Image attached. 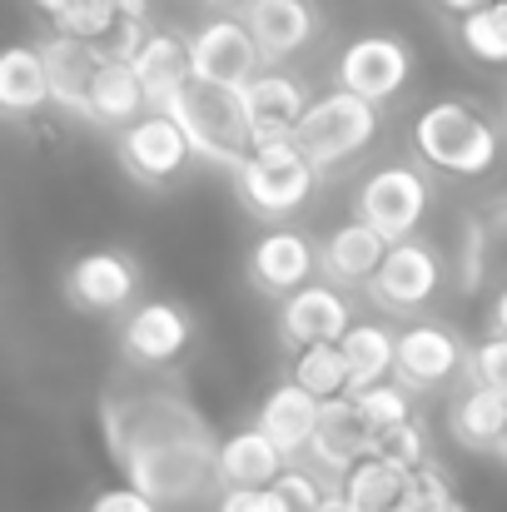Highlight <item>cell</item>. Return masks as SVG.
<instances>
[{
    "mask_svg": "<svg viewBox=\"0 0 507 512\" xmlns=\"http://www.w3.org/2000/svg\"><path fill=\"white\" fill-rule=\"evenodd\" d=\"M100 423L125 483L150 493L160 512H214L224 493L219 438L189 393L160 383V373L125 368L100 398Z\"/></svg>",
    "mask_w": 507,
    "mask_h": 512,
    "instance_id": "1",
    "label": "cell"
},
{
    "mask_svg": "<svg viewBox=\"0 0 507 512\" xmlns=\"http://www.w3.org/2000/svg\"><path fill=\"white\" fill-rule=\"evenodd\" d=\"M408 150L418 165L438 174V179H458V184H483L503 170L507 155V125L503 115H488L478 100L448 95L423 105L408 120Z\"/></svg>",
    "mask_w": 507,
    "mask_h": 512,
    "instance_id": "2",
    "label": "cell"
},
{
    "mask_svg": "<svg viewBox=\"0 0 507 512\" xmlns=\"http://www.w3.org/2000/svg\"><path fill=\"white\" fill-rule=\"evenodd\" d=\"M324 184V170L289 140V145H259L234 170V199L254 224H294Z\"/></svg>",
    "mask_w": 507,
    "mask_h": 512,
    "instance_id": "3",
    "label": "cell"
},
{
    "mask_svg": "<svg viewBox=\"0 0 507 512\" xmlns=\"http://www.w3.org/2000/svg\"><path fill=\"white\" fill-rule=\"evenodd\" d=\"M383 135V105L358 95V90H324L314 95V105L304 110L299 130H294V145L324 170V179L338 170H348L353 160H363Z\"/></svg>",
    "mask_w": 507,
    "mask_h": 512,
    "instance_id": "4",
    "label": "cell"
},
{
    "mask_svg": "<svg viewBox=\"0 0 507 512\" xmlns=\"http://www.w3.org/2000/svg\"><path fill=\"white\" fill-rule=\"evenodd\" d=\"M169 115L184 125V135L194 140L199 160L214 170H239L254 150V130H249V110H244V90L234 85H214V80H189L174 100L165 105Z\"/></svg>",
    "mask_w": 507,
    "mask_h": 512,
    "instance_id": "5",
    "label": "cell"
},
{
    "mask_svg": "<svg viewBox=\"0 0 507 512\" xmlns=\"http://www.w3.org/2000/svg\"><path fill=\"white\" fill-rule=\"evenodd\" d=\"M448 284V254L438 244H428L423 234L413 239H393L378 274L368 279L363 299L383 314V319H418L433 309V299Z\"/></svg>",
    "mask_w": 507,
    "mask_h": 512,
    "instance_id": "6",
    "label": "cell"
},
{
    "mask_svg": "<svg viewBox=\"0 0 507 512\" xmlns=\"http://www.w3.org/2000/svg\"><path fill=\"white\" fill-rule=\"evenodd\" d=\"M353 214L383 229L388 239H413L423 234L433 214V170L418 160H383L358 179L353 189Z\"/></svg>",
    "mask_w": 507,
    "mask_h": 512,
    "instance_id": "7",
    "label": "cell"
},
{
    "mask_svg": "<svg viewBox=\"0 0 507 512\" xmlns=\"http://www.w3.org/2000/svg\"><path fill=\"white\" fill-rule=\"evenodd\" d=\"M115 160L140 189H174L189 179L199 150L169 110H145L125 130H115Z\"/></svg>",
    "mask_w": 507,
    "mask_h": 512,
    "instance_id": "8",
    "label": "cell"
},
{
    "mask_svg": "<svg viewBox=\"0 0 507 512\" xmlns=\"http://www.w3.org/2000/svg\"><path fill=\"white\" fill-rule=\"evenodd\" d=\"M194 314L174 299H145L135 309L120 314V329H115V353H120V368H135V373H169L189 358L194 348Z\"/></svg>",
    "mask_w": 507,
    "mask_h": 512,
    "instance_id": "9",
    "label": "cell"
},
{
    "mask_svg": "<svg viewBox=\"0 0 507 512\" xmlns=\"http://www.w3.org/2000/svg\"><path fill=\"white\" fill-rule=\"evenodd\" d=\"M140 289H145L140 259L130 249H115V244L70 259L60 274V299L85 319H120L125 309L140 304Z\"/></svg>",
    "mask_w": 507,
    "mask_h": 512,
    "instance_id": "10",
    "label": "cell"
},
{
    "mask_svg": "<svg viewBox=\"0 0 507 512\" xmlns=\"http://www.w3.org/2000/svg\"><path fill=\"white\" fill-rule=\"evenodd\" d=\"M468 358H473V343L453 324L418 314V319H403V329H398L393 378L423 398V393H438V388H458L463 373H468Z\"/></svg>",
    "mask_w": 507,
    "mask_h": 512,
    "instance_id": "11",
    "label": "cell"
},
{
    "mask_svg": "<svg viewBox=\"0 0 507 512\" xmlns=\"http://www.w3.org/2000/svg\"><path fill=\"white\" fill-rule=\"evenodd\" d=\"M244 279L264 299H289L294 289L319 279V239L294 224H264V234L244 254Z\"/></svg>",
    "mask_w": 507,
    "mask_h": 512,
    "instance_id": "12",
    "label": "cell"
},
{
    "mask_svg": "<svg viewBox=\"0 0 507 512\" xmlns=\"http://www.w3.org/2000/svg\"><path fill=\"white\" fill-rule=\"evenodd\" d=\"M413 80V45L403 35H388V30H368V35H353L334 60V85L343 90H358L378 105H393Z\"/></svg>",
    "mask_w": 507,
    "mask_h": 512,
    "instance_id": "13",
    "label": "cell"
},
{
    "mask_svg": "<svg viewBox=\"0 0 507 512\" xmlns=\"http://www.w3.org/2000/svg\"><path fill=\"white\" fill-rule=\"evenodd\" d=\"M189 55H194V75L199 80H214V85H234L244 90L269 60L254 40V30L244 25L239 10H219L214 20H204L194 35H189Z\"/></svg>",
    "mask_w": 507,
    "mask_h": 512,
    "instance_id": "14",
    "label": "cell"
},
{
    "mask_svg": "<svg viewBox=\"0 0 507 512\" xmlns=\"http://www.w3.org/2000/svg\"><path fill=\"white\" fill-rule=\"evenodd\" d=\"M309 105H314V90H309V80L299 70L264 65L244 85V110H249V130H254V150L259 145H289Z\"/></svg>",
    "mask_w": 507,
    "mask_h": 512,
    "instance_id": "15",
    "label": "cell"
},
{
    "mask_svg": "<svg viewBox=\"0 0 507 512\" xmlns=\"http://www.w3.org/2000/svg\"><path fill=\"white\" fill-rule=\"evenodd\" d=\"M353 319H358V309H353L348 289L319 274L314 284H304V289H294L289 299H279L274 329H279V343L294 353V348H304V343L343 339V334L353 329Z\"/></svg>",
    "mask_w": 507,
    "mask_h": 512,
    "instance_id": "16",
    "label": "cell"
},
{
    "mask_svg": "<svg viewBox=\"0 0 507 512\" xmlns=\"http://www.w3.org/2000/svg\"><path fill=\"white\" fill-rule=\"evenodd\" d=\"M239 15L254 30L269 65H289V60L309 55L324 35V10L314 0H244Z\"/></svg>",
    "mask_w": 507,
    "mask_h": 512,
    "instance_id": "17",
    "label": "cell"
},
{
    "mask_svg": "<svg viewBox=\"0 0 507 512\" xmlns=\"http://www.w3.org/2000/svg\"><path fill=\"white\" fill-rule=\"evenodd\" d=\"M503 433H507V393L493 388V383L463 378V383L448 393V438H453L463 453L498 458Z\"/></svg>",
    "mask_w": 507,
    "mask_h": 512,
    "instance_id": "18",
    "label": "cell"
},
{
    "mask_svg": "<svg viewBox=\"0 0 507 512\" xmlns=\"http://www.w3.org/2000/svg\"><path fill=\"white\" fill-rule=\"evenodd\" d=\"M388 244H393V239H388L383 229H373L368 219L353 214L348 224H334V229L319 239V274L334 279V284H343L348 294H363L368 279L378 274Z\"/></svg>",
    "mask_w": 507,
    "mask_h": 512,
    "instance_id": "19",
    "label": "cell"
},
{
    "mask_svg": "<svg viewBox=\"0 0 507 512\" xmlns=\"http://www.w3.org/2000/svg\"><path fill=\"white\" fill-rule=\"evenodd\" d=\"M45 50V65H50V85H55V105L75 120L90 125V80L105 60V45L100 40H80V35H65L55 30L50 40H40Z\"/></svg>",
    "mask_w": 507,
    "mask_h": 512,
    "instance_id": "20",
    "label": "cell"
},
{
    "mask_svg": "<svg viewBox=\"0 0 507 512\" xmlns=\"http://www.w3.org/2000/svg\"><path fill=\"white\" fill-rule=\"evenodd\" d=\"M319 418H324V398H314L304 383H294V378H284V383H274L264 398H259V408H254V423L289 453V458H304L309 453V443H314V433H319Z\"/></svg>",
    "mask_w": 507,
    "mask_h": 512,
    "instance_id": "21",
    "label": "cell"
},
{
    "mask_svg": "<svg viewBox=\"0 0 507 512\" xmlns=\"http://www.w3.org/2000/svg\"><path fill=\"white\" fill-rule=\"evenodd\" d=\"M368 453H373V428L363 423L353 393L329 398V403H324V418H319V433H314V443H309L304 458H309L314 468L343 478V473H348L358 458H368Z\"/></svg>",
    "mask_w": 507,
    "mask_h": 512,
    "instance_id": "22",
    "label": "cell"
},
{
    "mask_svg": "<svg viewBox=\"0 0 507 512\" xmlns=\"http://www.w3.org/2000/svg\"><path fill=\"white\" fill-rule=\"evenodd\" d=\"M145 110H155V105H150V95H145V80H140L135 60L105 50V60H100L95 80H90V125H100V130L115 135V130H125L130 120H140Z\"/></svg>",
    "mask_w": 507,
    "mask_h": 512,
    "instance_id": "23",
    "label": "cell"
},
{
    "mask_svg": "<svg viewBox=\"0 0 507 512\" xmlns=\"http://www.w3.org/2000/svg\"><path fill=\"white\" fill-rule=\"evenodd\" d=\"M294 458L259 428H234L229 438H219V478L224 488H274V478L289 468Z\"/></svg>",
    "mask_w": 507,
    "mask_h": 512,
    "instance_id": "24",
    "label": "cell"
},
{
    "mask_svg": "<svg viewBox=\"0 0 507 512\" xmlns=\"http://www.w3.org/2000/svg\"><path fill=\"white\" fill-rule=\"evenodd\" d=\"M50 105H55V85H50L45 50L40 45H10L0 55V110L10 120H30Z\"/></svg>",
    "mask_w": 507,
    "mask_h": 512,
    "instance_id": "25",
    "label": "cell"
},
{
    "mask_svg": "<svg viewBox=\"0 0 507 512\" xmlns=\"http://www.w3.org/2000/svg\"><path fill=\"white\" fill-rule=\"evenodd\" d=\"M135 70H140V80H145V95H150V105L155 110H165L169 100L194 80V55H189V35H179V30H150L145 35V45L135 50Z\"/></svg>",
    "mask_w": 507,
    "mask_h": 512,
    "instance_id": "26",
    "label": "cell"
},
{
    "mask_svg": "<svg viewBox=\"0 0 507 512\" xmlns=\"http://www.w3.org/2000/svg\"><path fill=\"white\" fill-rule=\"evenodd\" d=\"M493 249H498L493 219H488V214H463L458 239H453V254H448V284H453L458 299L483 294L488 269H493Z\"/></svg>",
    "mask_w": 507,
    "mask_h": 512,
    "instance_id": "27",
    "label": "cell"
},
{
    "mask_svg": "<svg viewBox=\"0 0 507 512\" xmlns=\"http://www.w3.org/2000/svg\"><path fill=\"white\" fill-rule=\"evenodd\" d=\"M343 353H348V373H353V388L348 393H363L383 378H393V363H398V329L378 324V319H353V329L343 334Z\"/></svg>",
    "mask_w": 507,
    "mask_h": 512,
    "instance_id": "28",
    "label": "cell"
},
{
    "mask_svg": "<svg viewBox=\"0 0 507 512\" xmlns=\"http://www.w3.org/2000/svg\"><path fill=\"white\" fill-rule=\"evenodd\" d=\"M403 483H408V473H403L398 463L378 458V453L358 458V463L338 478V488H343V498L353 503V512H398Z\"/></svg>",
    "mask_w": 507,
    "mask_h": 512,
    "instance_id": "29",
    "label": "cell"
},
{
    "mask_svg": "<svg viewBox=\"0 0 507 512\" xmlns=\"http://www.w3.org/2000/svg\"><path fill=\"white\" fill-rule=\"evenodd\" d=\"M289 378L294 383H304L314 398H343L348 388H353V373H348V353H343V343L338 339H324V343H304V348H294V358H289Z\"/></svg>",
    "mask_w": 507,
    "mask_h": 512,
    "instance_id": "30",
    "label": "cell"
},
{
    "mask_svg": "<svg viewBox=\"0 0 507 512\" xmlns=\"http://www.w3.org/2000/svg\"><path fill=\"white\" fill-rule=\"evenodd\" d=\"M453 40L468 60L507 70V0H488V5L468 10L463 20H453Z\"/></svg>",
    "mask_w": 507,
    "mask_h": 512,
    "instance_id": "31",
    "label": "cell"
},
{
    "mask_svg": "<svg viewBox=\"0 0 507 512\" xmlns=\"http://www.w3.org/2000/svg\"><path fill=\"white\" fill-rule=\"evenodd\" d=\"M45 20L65 35H80V40H110L120 25V5L115 0H55L45 10Z\"/></svg>",
    "mask_w": 507,
    "mask_h": 512,
    "instance_id": "32",
    "label": "cell"
},
{
    "mask_svg": "<svg viewBox=\"0 0 507 512\" xmlns=\"http://www.w3.org/2000/svg\"><path fill=\"white\" fill-rule=\"evenodd\" d=\"M413 388H403L398 378H383V383H373V388H363V393H353V403H358V413H363V423L373 428V433H383V428H393V423H403V418H413L418 408H413Z\"/></svg>",
    "mask_w": 507,
    "mask_h": 512,
    "instance_id": "33",
    "label": "cell"
},
{
    "mask_svg": "<svg viewBox=\"0 0 507 512\" xmlns=\"http://www.w3.org/2000/svg\"><path fill=\"white\" fill-rule=\"evenodd\" d=\"M428 448H433V438H428V428H423V418H418V413H413V418H403V423H393V428H383V433H373V453H378V458H388V463H398L403 473H413V468L433 463V458H428Z\"/></svg>",
    "mask_w": 507,
    "mask_h": 512,
    "instance_id": "34",
    "label": "cell"
},
{
    "mask_svg": "<svg viewBox=\"0 0 507 512\" xmlns=\"http://www.w3.org/2000/svg\"><path fill=\"white\" fill-rule=\"evenodd\" d=\"M448 503H458L453 478H448L438 463H423V468H413V473H408L398 512H438V508H448Z\"/></svg>",
    "mask_w": 507,
    "mask_h": 512,
    "instance_id": "35",
    "label": "cell"
},
{
    "mask_svg": "<svg viewBox=\"0 0 507 512\" xmlns=\"http://www.w3.org/2000/svg\"><path fill=\"white\" fill-rule=\"evenodd\" d=\"M463 378H478V383H493L507 393V334H493L488 339L473 343V358H468V373Z\"/></svg>",
    "mask_w": 507,
    "mask_h": 512,
    "instance_id": "36",
    "label": "cell"
},
{
    "mask_svg": "<svg viewBox=\"0 0 507 512\" xmlns=\"http://www.w3.org/2000/svg\"><path fill=\"white\" fill-rule=\"evenodd\" d=\"M214 512H294L279 488H224Z\"/></svg>",
    "mask_w": 507,
    "mask_h": 512,
    "instance_id": "37",
    "label": "cell"
},
{
    "mask_svg": "<svg viewBox=\"0 0 507 512\" xmlns=\"http://www.w3.org/2000/svg\"><path fill=\"white\" fill-rule=\"evenodd\" d=\"M85 512H160V503H155L150 493H140L135 483H120V488L95 493V503H90Z\"/></svg>",
    "mask_w": 507,
    "mask_h": 512,
    "instance_id": "38",
    "label": "cell"
},
{
    "mask_svg": "<svg viewBox=\"0 0 507 512\" xmlns=\"http://www.w3.org/2000/svg\"><path fill=\"white\" fill-rule=\"evenodd\" d=\"M433 5H438L448 20H463L468 10H478V5H488V0H433Z\"/></svg>",
    "mask_w": 507,
    "mask_h": 512,
    "instance_id": "39",
    "label": "cell"
},
{
    "mask_svg": "<svg viewBox=\"0 0 507 512\" xmlns=\"http://www.w3.org/2000/svg\"><path fill=\"white\" fill-rule=\"evenodd\" d=\"M488 329H493V334H507V284H503V294L493 299V309H488Z\"/></svg>",
    "mask_w": 507,
    "mask_h": 512,
    "instance_id": "40",
    "label": "cell"
},
{
    "mask_svg": "<svg viewBox=\"0 0 507 512\" xmlns=\"http://www.w3.org/2000/svg\"><path fill=\"white\" fill-rule=\"evenodd\" d=\"M488 219H493V229H498V239H503V234H507V199L493 209V214H488Z\"/></svg>",
    "mask_w": 507,
    "mask_h": 512,
    "instance_id": "41",
    "label": "cell"
},
{
    "mask_svg": "<svg viewBox=\"0 0 507 512\" xmlns=\"http://www.w3.org/2000/svg\"><path fill=\"white\" fill-rule=\"evenodd\" d=\"M204 5H209V10H239L244 0H204Z\"/></svg>",
    "mask_w": 507,
    "mask_h": 512,
    "instance_id": "42",
    "label": "cell"
},
{
    "mask_svg": "<svg viewBox=\"0 0 507 512\" xmlns=\"http://www.w3.org/2000/svg\"><path fill=\"white\" fill-rule=\"evenodd\" d=\"M498 463L507 468V433H503V443H498Z\"/></svg>",
    "mask_w": 507,
    "mask_h": 512,
    "instance_id": "43",
    "label": "cell"
},
{
    "mask_svg": "<svg viewBox=\"0 0 507 512\" xmlns=\"http://www.w3.org/2000/svg\"><path fill=\"white\" fill-rule=\"evenodd\" d=\"M438 512H468V503H448V508H438Z\"/></svg>",
    "mask_w": 507,
    "mask_h": 512,
    "instance_id": "44",
    "label": "cell"
},
{
    "mask_svg": "<svg viewBox=\"0 0 507 512\" xmlns=\"http://www.w3.org/2000/svg\"><path fill=\"white\" fill-rule=\"evenodd\" d=\"M498 115H503V125H507V85H503V105H498Z\"/></svg>",
    "mask_w": 507,
    "mask_h": 512,
    "instance_id": "45",
    "label": "cell"
}]
</instances>
